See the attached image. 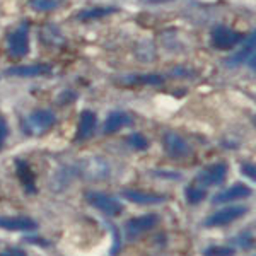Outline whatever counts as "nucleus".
<instances>
[{
	"instance_id": "1",
	"label": "nucleus",
	"mask_w": 256,
	"mask_h": 256,
	"mask_svg": "<svg viewBox=\"0 0 256 256\" xmlns=\"http://www.w3.org/2000/svg\"><path fill=\"white\" fill-rule=\"evenodd\" d=\"M56 123V114L52 110H36L22 120V132L30 137H40L52 130Z\"/></svg>"
},
{
	"instance_id": "2",
	"label": "nucleus",
	"mask_w": 256,
	"mask_h": 256,
	"mask_svg": "<svg viewBox=\"0 0 256 256\" xmlns=\"http://www.w3.org/2000/svg\"><path fill=\"white\" fill-rule=\"evenodd\" d=\"M86 202L92 208H96L98 212L104 214L106 217H116L123 212V204L118 198L108 195L104 192H96V190H90V192L84 193Z\"/></svg>"
},
{
	"instance_id": "3",
	"label": "nucleus",
	"mask_w": 256,
	"mask_h": 256,
	"mask_svg": "<svg viewBox=\"0 0 256 256\" xmlns=\"http://www.w3.org/2000/svg\"><path fill=\"white\" fill-rule=\"evenodd\" d=\"M7 50L14 58H22L30 53V24L22 22L7 34Z\"/></svg>"
},
{
	"instance_id": "4",
	"label": "nucleus",
	"mask_w": 256,
	"mask_h": 256,
	"mask_svg": "<svg viewBox=\"0 0 256 256\" xmlns=\"http://www.w3.org/2000/svg\"><path fill=\"white\" fill-rule=\"evenodd\" d=\"M210 41H212V46L217 50H232L234 46L241 44L244 41V36L241 32L230 30L229 26H224V24H218L210 32Z\"/></svg>"
},
{
	"instance_id": "5",
	"label": "nucleus",
	"mask_w": 256,
	"mask_h": 256,
	"mask_svg": "<svg viewBox=\"0 0 256 256\" xmlns=\"http://www.w3.org/2000/svg\"><path fill=\"white\" fill-rule=\"evenodd\" d=\"M250 212V208L244 205H227V207L217 210L216 214H212L210 217L205 218L204 226L205 227H222V226H229L232 222H236L238 218L244 217Z\"/></svg>"
},
{
	"instance_id": "6",
	"label": "nucleus",
	"mask_w": 256,
	"mask_h": 256,
	"mask_svg": "<svg viewBox=\"0 0 256 256\" xmlns=\"http://www.w3.org/2000/svg\"><path fill=\"white\" fill-rule=\"evenodd\" d=\"M162 146L166 154L172 159H186L193 152L192 146L186 142V138H183L180 134H174V132H166L164 134Z\"/></svg>"
},
{
	"instance_id": "7",
	"label": "nucleus",
	"mask_w": 256,
	"mask_h": 256,
	"mask_svg": "<svg viewBox=\"0 0 256 256\" xmlns=\"http://www.w3.org/2000/svg\"><path fill=\"white\" fill-rule=\"evenodd\" d=\"M227 171H229V166L224 160H218V162H214L210 166L204 168L200 172L196 174V181L205 188L210 186H218L226 181Z\"/></svg>"
},
{
	"instance_id": "8",
	"label": "nucleus",
	"mask_w": 256,
	"mask_h": 256,
	"mask_svg": "<svg viewBox=\"0 0 256 256\" xmlns=\"http://www.w3.org/2000/svg\"><path fill=\"white\" fill-rule=\"evenodd\" d=\"M158 224H159L158 214H146V216H138V217L130 218V220L125 224L126 239L134 241V239H137L138 236H142V234L152 230Z\"/></svg>"
},
{
	"instance_id": "9",
	"label": "nucleus",
	"mask_w": 256,
	"mask_h": 256,
	"mask_svg": "<svg viewBox=\"0 0 256 256\" xmlns=\"http://www.w3.org/2000/svg\"><path fill=\"white\" fill-rule=\"evenodd\" d=\"M77 172L86 180H104L110 172V166L102 158H89L77 166Z\"/></svg>"
},
{
	"instance_id": "10",
	"label": "nucleus",
	"mask_w": 256,
	"mask_h": 256,
	"mask_svg": "<svg viewBox=\"0 0 256 256\" xmlns=\"http://www.w3.org/2000/svg\"><path fill=\"white\" fill-rule=\"evenodd\" d=\"M251 195H253V190L248 186V184L236 183V184H232V186L218 192L217 195L212 198V204L214 205L232 204V202H238V200H244V198L251 196Z\"/></svg>"
},
{
	"instance_id": "11",
	"label": "nucleus",
	"mask_w": 256,
	"mask_h": 256,
	"mask_svg": "<svg viewBox=\"0 0 256 256\" xmlns=\"http://www.w3.org/2000/svg\"><path fill=\"white\" fill-rule=\"evenodd\" d=\"M122 196L125 200L132 202L135 205H160L168 200V196L159 195V193H152V192H146V190H132V188H125L122 190Z\"/></svg>"
},
{
	"instance_id": "12",
	"label": "nucleus",
	"mask_w": 256,
	"mask_h": 256,
	"mask_svg": "<svg viewBox=\"0 0 256 256\" xmlns=\"http://www.w3.org/2000/svg\"><path fill=\"white\" fill-rule=\"evenodd\" d=\"M0 229L10 232H32L38 229V222L26 216H7L0 217Z\"/></svg>"
},
{
	"instance_id": "13",
	"label": "nucleus",
	"mask_w": 256,
	"mask_h": 256,
	"mask_svg": "<svg viewBox=\"0 0 256 256\" xmlns=\"http://www.w3.org/2000/svg\"><path fill=\"white\" fill-rule=\"evenodd\" d=\"M98 128V116L94 111L86 110L80 113L79 123H77V132H76V142H86L94 135Z\"/></svg>"
},
{
	"instance_id": "14",
	"label": "nucleus",
	"mask_w": 256,
	"mask_h": 256,
	"mask_svg": "<svg viewBox=\"0 0 256 256\" xmlns=\"http://www.w3.org/2000/svg\"><path fill=\"white\" fill-rule=\"evenodd\" d=\"M16 174H18L20 184L26 190L28 195H36V193H38L36 178L30 166V162H26V160H22V159H16Z\"/></svg>"
},
{
	"instance_id": "15",
	"label": "nucleus",
	"mask_w": 256,
	"mask_h": 256,
	"mask_svg": "<svg viewBox=\"0 0 256 256\" xmlns=\"http://www.w3.org/2000/svg\"><path fill=\"white\" fill-rule=\"evenodd\" d=\"M128 125H132V116L126 111L116 110V111H113V113H110L108 118L104 120V123H102V134L113 135Z\"/></svg>"
},
{
	"instance_id": "16",
	"label": "nucleus",
	"mask_w": 256,
	"mask_h": 256,
	"mask_svg": "<svg viewBox=\"0 0 256 256\" xmlns=\"http://www.w3.org/2000/svg\"><path fill=\"white\" fill-rule=\"evenodd\" d=\"M52 72V67L44 64H34V65H16V67L7 68V76L10 77H40L44 74Z\"/></svg>"
},
{
	"instance_id": "17",
	"label": "nucleus",
	"mask_w": 256,
	"mask_h": 256,
	"mask_svg": "<svg viewBox=\"0 0 256 256\" xmlns=\"http://www.w3.org/2000/svg\"><path fill=\"white\" fill-rule=\"evenodd\" d=\"M40 40L43 44H46V46H64L65 44V38L64 34L60 32V30L56 26H53V24H46V26L41 28L40 31Z\"/></svg>"
},
{
	"instance_id": "18",
	"label": "nucleus",
	"mask_w": 256,
	"mask_h": 256,
	"mask_svg": "<svg viewBox=\"0 0 256 256\" xmlns=\"http://www.w3.org/2000/svg\"><path fill=\"white\" fill-rule=\"evenodd\" d=\"M123 84L128 86H162L164 84V77L159 76V74H134V76H126L123 77Z\"/></svg>"
},
{
	"instance_id": "19",
	"label": "nucleus",
	"mask_w": 256,
	"mask_h": 256,
	"mask_svg": "<svg viewBox=\"0 0 256 256\" xmlns=\"http://www.w3.org/2000/svg\"><path fill=\"white\" fill-rule=\"evenodd\" d=\"M248 41H250V43H248L241 52H238L234 56H230V58H227L224 62L229 68L238 67V65H241L242 62H250L251 56H254V32H251V40H248Z\"/></svg>"
},
{
	"instance_id": "20",
	"label": "nucleus",
	"mask_w": 256,
	"mask_h": 256,
	"mask_svg": "<svg viewBox=\"0 0 256 256\" xmlns=\"http://www.w3.org/2000/svg\"><path fill=\"white\" fill-rule=\"evenodd\" d=\"M114 12H118L116 7H92V9H84V10L77 12L76 18L82 20V22H88V20L106 18V16L114 14Z\"/></svg>"
},
{
	"instance_id": "21",
	"label": "nucleus",
	"mask_w": 256,
	"mask_h": 256,
	"mask_svg": "<svg viewBox=\"0 0 256 256\" xmlns=\"http://www.w3.org/2000/svg\"><path fill=\"white\" fill-rule=\"evenodd\" d=\"M205 196H207V193H205L204 188H198L195 184H190V186L184 188V198H186L190 205L202 204L205 200Z\"/></svg>"
},
{
	"instance_id": "22",
	"label": "nucleus",
	"mask_w": 256,
	"mask_h": 256,
	"mask_svg": "<svg viewBox=\"0 0 256 256\" xmlns=\"http://www.w3.org/2000/svg\"><path fill=\"white\" fill-rule=\"evenodd\" d=\"M204 256H236V248L234 246H220L212 244L202 251Z\"/></svg>"
},
{
	"instance_id": "23",
	"label": "nucleus",
	"mask_w": 256,
	"mask_h": 256,
	"mask_svg": "<svg viewBox=\"0 0 256 256\" xmlns=\"http://www.w3.org/2000/svg\"><path fill=\"white\" fill-rule=\"evenodd\" d=\"M60 6V0H30V7L36 12H52Z\"/></svg>"
},
{
	"instance_id": "24",
	"label": "nucleus",
	"mask_w": 256,
	"mask_h": 256,
	"mask_svg": "<svg viewBox=\"0 0 256 256\" xmlns=\"http://www.w3.org/2000/svg\"><path fill=\"white\" fill-rule=\"evenodd\" d=\"M126 144L132 148H134V150H138V152L147 150V148H148V140L144 137L142 134H132V135H128Z\"/></svg>"
},
{
	"instance_id": "25",
	"label": "nucleus",
	"mask_w": 256,
	"mask_h": 256,
	"mask_svg": "<svg viewBox=\"0 0 256 256\" xmlns=\"http://www.w3.org/2000/svg\"><path fill=\"white\" fill-rule=\"evenodd\" d=\"M232 242L238 246H241L242 250H250V248H253V244H254L253 232H251V230H242L241 234H238V236L232 239Z\"/></svg>"
},
{
	"instance_id": "26",
	"label": "nucleus",
	"mask_w": 256,
	"mask_h": 256,
	"mask_svg": "<svg viewBox=\"0 0 256 256\" xmlns=\"http://www.w3.org/2000/svg\"><path fill=\"white\" fill-rule=\"evenodd\" d=\"M106 226L110 227V230H111V236H113V246H111L110 254H111V256H118L120 250H122V238H120L118 227L114 226V224H111V222H106Z\"/></svg>"
},
{
	"instance_id": "27",
	"label": "nucleus",
	"mask_w": 256,
	"mask_h": 256,
	"mask_svg": "<svg viewBox=\"0 0 256 256\" xmlns=\"http://www.w3.org/2000/svg\"><path fill=\"white\" fill-rule=\"evenodd\" d=\"M9 137V125H7V120L0 113V150L6 146V140Z\"/></svg>"
},
{
	"instance_id": "28",
	"label": "nucleus",
	"mask_w": 256,
	"mask_h": 256,
	"mask_svg": "<svg viewBox=\"0 0 256 256\" xmlns=\"http://www.w3.org/2000/svg\"><path fill=\"white\" fill-rule=\"evenodd\" d=\"M241 171H242V174L248 176L250 180H256V169H254V164H242L241 166Z\"/></svg>"
},
{
	"instance_id": "29",
	"label": "nucleus",
	"mask_w": 256,
	"mask_h": 256,
	"mask_svg": "<svg viewBox=\"0 0 256 256\" xmlns=\"http://www.w3.org/2000/svg\"><path fill=\"white\" fill-rule=\"evenodd\" d=\"M152 174L160 176L162 180H180L181 178L180 172H172V171H154Z\"/></svg>"
},
{
	"instance_id": "30",
	"label": "nucleus",
	"mask_w": 256,
	"mask_h": 256,
	"mask_svg": "<svg viewBox=\"0 0 256 256\" xmlns=\"http://www.w3.org/2000/svg\"><path fill=\"white\" fill-rule=\"evenodd\" d=\"M24 241L31 242V244H38L40 248H46V246H50V242L46 241V239L38 238V236H28V238H24Z\"/></svg>"
},
{
	"instance_id": "31",
	"label": "nucleus",
	"mask_w": 256,
	"mask_h": 256,
	"mask_svg": "<svg viewBox=\"0 0 256 256\" xmlns=\"http://www.w3.org/2000/svg\"><path fill=\"white\" fill-rule=\"evenodd\" d=\"M0 256H28L26 251L19 250V248H7V250L0 251Z\"/></svg>"
},
{
	"instance_id": "32",
	"label": "nucleus",
	"mask_w": 256,
	"mask_h": 256,
	"mask_svg": "<svg viewBox=\"0 0 256 256\" xmlns=\"http://www.w3.org/2000/svg\"><path fill=\"white\" fill-rule=\"evenodd\" d=\"M70 101H76V92H72V90H65L64 94H60L58 96L60 104H64V102H70Z\"/></svg>"
},
{
	"instance_id": "33",
	"label": "nucleus",
	"mask_w": 256,
	"mask_h": 256,
	"mask_svg": "<svg viewBox=\"0 0 256 256\" xmlns=\"http://www.w3.org/2000/svg\"><path fill=\"white\" fill-rule=\"evenodd\" d=\"M137 2H142V4H148V6H160V4H168V2H172V0H137Z\"/></svg>"
}]
</instances>
